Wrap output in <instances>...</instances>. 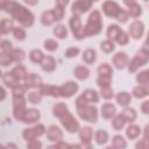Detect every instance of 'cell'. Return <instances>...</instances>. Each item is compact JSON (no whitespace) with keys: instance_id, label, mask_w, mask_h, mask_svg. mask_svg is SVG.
<instances>
[{"instance_id":"cell-1","label":"cell","mask_w":149,"mask_h":149,"mask_svg":"<svg viewBox=\"0 0 149 149\" xmlns=\"http://www.w3.org/2000/svg\"><path fill=\"white\" fill-rule=\"evenodd\" d=\"M7 10L9 13H12V15L17 20L20 21L23 26L26 27H29L33 24V21H34V16L30 12H28L26 8L21 7L20 5L15 3V2H9L7 6H6Z\"/></svg>"},{"instance_id":"cell-2","label":"cell","mask_w":149,"mask_h":149,"mask_svg":"<svg viewBox=\"0 0 149 149\" xmlns=\"http://www.w3.org/2000/svg\"><path fill=\"white\" fill-rule=\"evenodd\" d=\"M101 29V20H100V14L99 12L94 10L87 21V24L85 27V29H83L84 31V36H88L92 34H98Z\"/></svg>"},{"instance_id":"cell-3","label":"cell","mask_w":149,"mask_h":149,"mask_svg":"<svg viewBox=\"0 0 149 149\" xmlns=\"http://www.w3.org/2000/svg\"><path fill=\"white\" fill-rule=\"evenodd\" d=\"M77 90H78V85L73 81H69L61 87H54L52 86L51 94L52 95H62V97H71Z\"/></svg>"},{"instance_id":"cell-4","label":"cell","mask_w":149,"mask_h":149,"mask_svg":"<svg viewBox=\"0 0 149 149\" xmlns=\"http://www.w3.org/2000/svg\"><path fill=\"white\" fill-rule=\"evenodd\" d=\"M79 115L90 122H95L97 121V109L94 107H88L86 105H83V107H78Z\"/></svg>"},{"instance_id":"cell-5","label":"cell","mask_w":149,"mask_h":149,"mask_svg":"<svg viewBox=\"0 0 149 149\" xmlns=\"http://www.w3.org/2000/svg\"><path fill=\"white\" fill-rule=\"evenodd\" d=\"M62 123H63L64 127H65L69 132H71V133H72V132H76V130L78 129V127H79L77 120H76L72 115H70L69 113H66L65 116H64V115L62 116Z\"/></svg>"},{"instance_id":"cell-6","label":"cell","mask_w":149,"mask_h":149,"mask_svg":"<svg viewBox=\"0 0 149 149\" xmlns=\"http://www.w3.org/2000/svg\"><path fill=\"white\" fill-rule=\"evenodd\" d=\"M70 26L72 27V31H73V35L77 37V38H81L84 37V31L81 29V22L79 20L78 16H72L71 20H70Z\"/></svg>"},{"instance_id":"cell-7","label":"cell","mask_w":149,"mask_h":149,"mask_svg":"<svg viewBox=\"0 0 149 149\" xmlns=\"http://www.w3.org/2000/svg\"><path fill=\"white\" fill-rule=\"evenodd\" d=\"M90 7H91V0H77L72 5L71 9L76 14H81V13L86 12Z\"/></svg>"},{"instance_id":"cell-8","label":"cell","mask_w":149,"mask_h":149,"mask_svg":"<svg viewBox=\"0 0 149 149\" xmlns=\"http://www.w3.org/2000/svg\"><path fill=\"white\" fill-rule=\"evenodd\" d=\"M102 9H104L105 14L108 16H116L121 10L120 7L115 2H112V1H106L102 6Z\"/></svg>"},{"instance_id":"cell-9","label":"cell","mask_w":149,"mask_h":149,"mask_svg":"<svg viewBox=\"0 0 149 149\" xmlns=\"http://www.w3.org/2000/svg\"><path fill=\"white\" fill-rule=\"evenodd\" d=\"M143 28H144V26H143L142 22L135 21L134 23H132L130 27H129V33H130L132 37L140 38L142 36V34H143Z\"/></svg>"},{"instance_id":"cell-10","label":"cell","mask_w":149,"mask_h":149,"mask_svg":"<svg viewBox=\"0 0 149 149\" xmlns=\"http://www.w3.org/2000/svg\"><path fill=\"white\" fill-rule=\"evenodd\" d=\"M146 62H147V52H146L144 55H142V52H140V54H137V55L133 58V61L129 63V70H130V71H135L136 68L141 66V65L144 64Z\"/></svg>"},{"instance_id":"cell-11","label":"cell","mask_w":149,"mask_h":149,"mask_svg":"<svg viewBox=\"0 0 149 149\" xmlns=\"http://www.w3.org/2000/svg\"><path fill=\"white\" fill-rule=\"evenodd\" d=\"M113 63L118 69H123L128 63V57L125 52H118L113 58Z\"/></svg>"},{"instance_id":"cell-12","label":"cell","mask_w":149,"mask_h":149,"mask_svg":"<svg viewBox=\"0 0 149 149\" xmlns=\"http://www.w3.org/2000/svg\"><path fill=\"white\" fill-rule=\"evenodd\" d=\"M43 132H44V127L38 126V127H35V128H31V129H26L24 133H23V136L27 140H33L34 137L43 134Z\"/></svg>"},{"instance_id":"cell-13","label":"cell","mask_w":149,"mask_h":149,"mask_svg":"<svg viewBox=\"0 0 149 149\" xmlns=\"http://www.w3.org/2000/svg\"><path fill=\"white\" fill-rule=\"evenodd\" d=\"M38 118H40L38 111L29 109V111H26V112H24L23 118H22V121H23V122H34V121L38 120Z\"/></svg>"},{"instance_id":"cell-14","label":"cell","mask_w":149,"mask_h":149,"mask_svg":"<svg viewBox=\"0 0 149 149\" xmlns=\"http://www.w3.org/2000/svg\"><path fill=\"white\" fill-rule=\"evenodd\" d=\"M42 61H43V62H42V68H43V70H45V71H52V70L56 68V62H55V59H54L52 57L45 56V57H43Z\"/></svg>"},{"instance_id":"cell-15","label":"cell","mask_w":149,"mask_h":149,"mask_svg":"<svg viewBox=\"0 0 149 149\" xmlns=\"http://www.w3.org/2000/svg\"><path fill=\"white\" fill-rule=\"evenodd\" d=\"M48 137H49V140H51V141H58V140H61V139H62L61 129H59L58 127H55V126L50 127L49 130H48Z\"/></svg>"},{"instance_id":"cell-16","label":"cell","mask_w":149,"mask_h":149,"mask_svg":"<svg viewBox=\"0 0 149 149\" xmlns=\"http://www.w3.org/2000/svg\"><path fill=\"white\" fill-rule=\"evenodd\" d=\"M24 83L27 86H38L41 85V78L35 73H30L27 76Z\"/></svg>"},{"instance_id":"cell-17","label":"cell","mask_w":149,"mask_h":149,"mask_svg":"<svg viewBox=\"0 0 149 149\" xmlns=\"http://www.w3.org/2000/svg\"><path fill=\"white\" fill-rule=\"evenodd\" d=\"M114 113H115V107H114L113 105H111V104H105V105L101 107V114H102V116L106 118V119L112 118V116L114 115Z\"/></svg>"},{"instance_id":"cell-18","label":"cell","mask_w":149,"mask_h":149,"mask_svg":"<svg viewBox=\"0 0 149 149\" xmlns=\"http://www.w3.org/2000/svg\"><path fill=\"white\" fill-rule=\"evenodd\" d=\"M73 73L74 76L78 78V79H86L90 74V71L87 68H84V66H77L74 70H73Z\"/></svg>"},{"instance_id":"cell-19","label":"cell","mask_w":149,"mask_h":149,"mask_svg":"<svg viewBox=\"0 0 149 149\" xmlns=\"http://www.w3.org/2000/svg\"><path fill=\"white\" fill-rule=\"evenodd\" d=\"M81 98L84 99L85 102H97L98 101V95H97V92L93 91V90H87L84 92V94L81 95Z\"/></svg>"},{"instance_id":"cell-20","label":"cell","mask_w":149,"mask_h":149,"mask_svg":"<svg viewBox=\"0 0 149 149\" xmlns=\"http://www.w3.org/2000/svg\"><path fill=\"white\" fill-rule=\"evenodd\" d=\"M5 83H6V85L7 86H10V87H15V86H17V85H20L19 84V79L10 72H8V73H6V76H5Z\"/></svg>"},{"instance_id":"cell-21","label":"cell","mask_w":149,"mask_h":149,"mask_svg":"<svg viewBox=\"0 0 149 149\" xmlns=\"http://www.w3.org/2000/svg\"><path fill=\"white\" fill-rule=\"evenodd\" d=\"M68 113V107L64 104H57L54 107V114L58 118H62L63 115H65Z\"/></svg>"},{"instance_id":"cell-22","label":"cell","mask_w":149,"mask_h":149,"mask_svg":"<svg viewBox=\"0 0 149 149\" xmlns=\"http://www.w3.org/2000/svg\"><path fill=\"white\" fill-rule=\"evenodd\" d=\"M83 59H84L86 63H88V64L93 63V62L95 61V51L92 50V49L85 50L84 54H83Z\"/></svg>"},{"instance_id":"cell-23","label":"cell","mask_w":149,"mask_h":149,"mask_svg":"<svg viewBox=\"0 0 149 149\" xmlns=\"http://www.w3.org/2000/svg\"><path fill=\"white\" fill-rule=\"evenodd\" d=\"M116 100H118L119 105L126 106V105H128L129 101H130V95H129L127 92H120V93L118 94V97H116Z\"/></svg>"},{"instance_id":"cell-24","label":"cell","mask_w":149,"mask_h":149,"mask_svg":"<svg viewBox=\"0 0 149 149\" xmlns=\"http://www.w3.org/2000/svg\"><path fill=\"white\" fill-rule=\"evenodd\" d=\"M13 28V23L9 19H3L1 22H0V33L2 34H6L8 33L10 29Z\"/></svg>"},{"instance_id":"cell-25","label":"cell","mask_w":149,"mask_h":149,"mask_svg":"<svg viewBox=\"0 0 149 149\" xmlns=\"http://www.w3.org/2000/svg\"><path fill=\"white\" fill-rule=\"evenodd\" d=\"M54 34H55L57 37H59V38H65L66 35H68V31H66L65 26H63V24L56 26L55 29H54Z\"/></svg>"},{"instance_id":"cell-26","label":"cell","mask_w":149,"mask_h":149,"mask_svg":"<svg viewBox=\"0 0 149 149\" xmlns=\"http://www.w3.org/2000/svg\"><path fill=\"white\" fill-rule=\"evenodd\" d=\"M98 72L100 76H105V77H111L112 74V69L108 64L104 63V64H100V66L98 68Z\"/></svg>"},{"instance_id":"cell-27","label":"cell","mask_w":149,"mask_h":149,"mask_svg":"<svg viewBox=\"0 0 149 149\" xmlns=\"http://www.w3.org/2000/svg\"><path fill=\"white\" fill-rule=\"evenodd\" d=\"M54 21H55V16H54L52 10H48V12H44L43 13V15H42V22L44 24H51Z\"/></svg>"},{"instance_id":"cell-28","label":"cell","mask_w":149,"mask_h":149,"mask_svg":"<svg viewBox=\"0 0 149 149\" xmlns=\"http://www.w3.org/2000/svg\"><path fill=\"white\" fill-rule=\"evenodd\" d=\"M121 115L123 116V119H125L126 121H133V120L136 118V113H135V111H134L133 108H126V109L122 112Z\"/></svg>"},{"instance_id":"cell-29","label":"cell","mask_w":149,"mask_h":149,"mask_svg":"<svg viewBox=\"0 0 149 149\" xmlns=\"http://www.w3.org/2000/svg\"><path fill=\"white\" fill-rule=\"evenodd\" d=\"M133 93H134V95L136 98H142V97H146L148 94V88L146 86H143V85H140L139 87L134 88Z\"/></svg>"},{"instance_id":"cell-30","label":"cell","mask_w":149,"mask_h":149,"mask_svg":"<svg viewBox=\"0 0 149 149\" xmlns=\"http://www.w3.org/2000/svg\"><path fill=\"white\" fill-rule=\"evenodd\" d=\"M120 31H121V29H120L118 26L112 24V26H109V27H108V30H107V36H108L109 38H115Z\"/></svg>"},{"instance_id":"cell-31","label":"cell","mask_w":149,"mask_h":149,"mask_svg":"<svg viewBox=\"0 0 149 149\" xmlns=\"http://www.w3.org/2000/svg\"><path fill=\"white\" fill-rule=\"evenodd\" d=\"M95 139H97V142L101 144V143H105V142L107 141V139H108V135H107V133H106L104 129H99V130L97 132Z\"/></svg>"},{"instance_id":"cell-32","label":"cell","mask_w":149,"mask_h":149,"mask_svg":"<svg viewBox=\"0 0 149 149\" xmlns=\"http://www.w3.org/2000/svg\"><path fill=\"white\" fill-rule=\"evenodd\" d=\"M43 54H42V51H40V50H33L31 52H30V59L34 62V63H38V62H41L42 59H43Z\"/></svg>"},{"instance_id":"cell-33","label":"cell","mask_w":149,"mask_h":149,"mask_svg":"<svg viewBox=\"0 0 149 149\" xmlns=\"http://www.w3.org/2000/svg\"><path fill=\"white\" fill-rule=\"evenodd\" d=\"M129 14H130L132 16H134V17L139 16V15L141 14V7H140L136 2L132 3V5L129 6Z\"/></svg>"},{"instance_id":"cell-34","label":"cell","mask_w":149,"mask_h":149,"mask_svg":"<svg viewBox=\"0 0 149 149\" xmlns=\"http://www.w3.org/2000/svg\"><path fill=\"white\" fill-rule=\"evenodd\" d=\"M139 134H140V128H139L137 126H130V127L127 129V135H128V137H130V139L137 137Z\"/></svg>"},{"instance_id":"cell-35","label":"cell","mask_w":149,"mask_h":149,"mask_svg":"<svg viewBox=\"0 0 149 149\" xmlns=\"http://www.w3.org/2000/svg\"><path fill=\"white\" fill-rule=\"evenodd\" d=\"M91 136H92V130L88 127H84L80 132V139L83 141H90Z\"/></svg>"},{"instance_id":"cell-36","label":"cell","mask_w":149,"mask_h":149,"mask_svg":"<svg viewBox=\"0 0 149 149\" xmlns=\"http://www.w3.org/2000/svg\"><path fill=\"white\" fill-rule=\"evenodd\" d=\"M12 55L9 54V52H2L1 55H0V63L2 64V65H5V66H7L10 62H12Z\"/></svg>"},{"instance_id":"cell-37","label":"cell","mask_w":149,"mask_h":149,"mask_svg":"<svg viewBox=\"0 0 149 149\" xmlns=\"http://www.w3.org/2000/svg\"><path fill=\"white\" fill-rule=\"evenodd\" d=\"M125 122H126V120L123 119V116H122V115H119V116H116V118L114 119V121H113L112 125H113V127H114L115 129H120V128L123 127Z\"/></svg>"},{"instance_id":"cell-38","label":"cell","mask_w":149,"mask_h":149,"mask_svg":"<svg viewBox=\"0 0 149 149\" xmlns=\"http://www.w3.org/2000/svg\"><path fill=\"white\" fill-rule=\"evenodd\" d=\"M12 73L19 79V78H22V77H24L26 76V70H24V68L23 66H21V65H19V66H16L13 71H12Z\"/></svg>"},{"instance_id":"cell-39","label":"cell","mask_w":149,"mask_h":149,"mask_svg":"<svg viewBox=\"0 0 149 149\" xmlns=\"http://www.w3.org/2000/svg\"><path fill=\"white\" fill-rule=\"evenodd\" d=\"M57 47H58V44H57V42L54 41V40H47V41L44 42V48L48 49L49 51H54V50H56Z\"/></svg>"},{"instance_id":"cell-40","label":"cell","mask_w":149,"mask_h":149,"mask_svg":"<svg viewBox=\"0 0 149 149\" xmlns=\"http://www.w3.org/2000/svg\"><path fill=\"white\" fill-rule=\"evenodd\" d=\"M115 40L118 41V43H120V44H126L127 42H128V36H127V34L126 33H123L122 30L118 34V36L115 37Z\"/></svg>"},{"instance_id":"cell-41","label":"cell","mask_w":149,"mask_h":149,"mask_svg":"<svg viewBox=\"0 0 149 149\" xmlns=\"http://www.w3.org/2000/svg\"><path fill=\"white\" fill-rule=\"evenodd\" d=\"M101 49L105 52H111L112 50H114V44L111 41H105V42L101 43Z\"/></svg>"},{"instance_id":"cell-42","label":"cell","mask_w":149,"mask_h":149,"mask_svg":"<svg viewBox=\"0 0 149 149\" xmlns=\"http://www.w3.org/2000/svg\"><path fill=\"white\" fill-rule=\"evenodd\" d=\"M12 57H13V59H15V61H17V62H21V61L24 58V54H23V51H22V50L16 49V50H14V51H13Z\"/></svg>"},{"instance_id":"cell-43","label":"cell","mask_w":149,"mask_h":149,"mask_svg":"<svg viewBox=\"0 0 149 149\" xmlns=\"http://www.w3.org/2000/svg\"><path fill=\"white\" fill-rule=\"evenodd\" d=\"M137 81H139L141 85H147V83H148V72H147V71H143V72L139 73V76H137Z\"/></svg>"},{"instance_id":"cell-44","label":"cell","mask_w":149,"mask_h":149,"mask_svg":"<svg viewBox=\"0 0 149 149\" xmlns=\"http://www.w3.org/2000/svg\"><path fill=\"white\" fill-rule=\"evenodd\" d=\"M28 99H29V101L33 102V104H38L40 100H41V94L37 93V92H31V93H29Z\"/></svg>"},{"instance_id":"cell-45","label":"cell","mask_w":149,"mask_h":149,"mask_svg":"<svg viewBox=\"0 0 149 149\" xmlns=\"http://www.w3.org/2000/svg\"><path fill=\"white\" fill-rule=\"evenodd\" d=\"M52 13H54L55 20H62L63 16H64V10H63L62 7H57V8H55V9L52 10Z\"/></svg>"},{"instance_id":"cell-46","label":"cell","mask_w":149,"mask_h":149,"mask_svg":"<svg viewBox=\"0 0 149 149\" xmlns=\"http://www.w3.org/2000/svg\"><path fill=\"white\" fill-rule=\"evenodd\" d=\"M14 36L17 40H23L26 37V33H24V30L22 28L17 27V28H14Z\"/></svg>"},{"instance_id":"cell-47","label":"cell","mask_w":149,"mask_h":149,"mask_svg":"<svg viewBox=\"0 0 149 149\" xmlns=\"http://www.w3.org/2000/svg\"><path fill=\"white\" fill-rule=\"evenodd\" d=\"M101 95L106 99H109V98L113 97V91L109 88V86H105V87L101 88Z\"/></svg>"},{"instance_id":"cell-48","label":"cell","mask_w":149,"mask_h":149,"mask_svg":"<svg viewBox=\"0 0 149 149\" xmlns=\"http://www.w3.org/2000/svg\"><path fill=\"white\" fill-rule=\"evenodd\" d=\"M78 52H79V49L72 47V48H69V49L65 51V56L69 57V58H71V57H76V56L78 55Z\"/></svg>"},{"instance_id":"cell-49","label":"cell","mask_w":149,"mask_h":149,"mask_svg":"<svg viewBox=\"0 0 149 149\" xmlns=\"http://www.w3.org/2000/svg\"><path fill=\"white\" fill-rule=\"evenodd\" d=\"M113 146L114 147H125L126 146V143H125V141H123V137L122 136H114V139H113Z\"/></svg>"},{"instance_id":"cell-50","label":"cell","mask_w":149,"mask_h":149,"mask_svg":"<svg viewBox=\"0 0 149 149\" xmlns=\"http://www.w3.org/2000/svg\"><path fill=\"white\" fill-rule=\"evenodd\" d=\"M0 47H1L2 52H10V50H12V43L8 41H2L0 43Z\"/></svg>"},{"instance_id":"cell-51","label":"cell","mask_w":149,"mask_h":149,"mask_svg":"<svg viewBox=\"0 0 149 149\" xmlns=\"http://www.w3.org/2000/svg\"><path fill=\"white\" fill-rule=\"evenodd\" d=\"M116 17L119 19V21H121V22H126L127 19H128V14H127L126 12H123V10H120V13L116 15Z\"/></svg>"},{"instance_id":"cell-52","label":"cell","mask_w":149,"mask_h":149,"mask_svg":"<svg viewBox=\"0 0 149 149\" xmlns=\"http://www.w3.org/2000/svg\"><path fill=\"white\" fill-rule=\"evenodd\" d=\"M68 1L69 0H56V5H57V7H64L66 3H68Z\"/></svg>"},{"instance_id":"cell-53","label":"cell","mask_w":149,"mask_h":149,"mask_svg":"<svg viewBox=\"0 0 149 149\" xmlns=\"http://www.w3.org/2000/svg\"><path fill=\"white\" fill-rule=\"evenodd\" d=\"M5 97H6V92H5V90L2 87H0V100H2Z\"/></svg>"},{"instance_id":"cell-54","label":"cell","mask_w":149,"mask_h":149,"mask_svg":"<svg viewBox=\"0 0 149 149\" xmlns=\"http://www.w3.org/2000/svg\"><path fill=\"white\" fill-rule=\"evenodd\" d=\"M24 1H26L27 3H29V5H33V6L38 2V0H24Z\"/></svg>"},{"instance_id":"cell-55","label":"cell","mask_w":149,"mask_h":149,"mask_svg":"<svg viewBox=\"0 0 149 149\" xmlns=\"http://www.w3.org/2000/svg\"><path fill=\"white\" fill-rule=\"evenodd\" d=\"M147 106H148V101H144V104H143V112L144 113H148V111H147Z\"/></svg>"},{"instance_id":"cell-56","label":"cell","mask_w":149,"mask_h":149,"mask_svg":"<svg viewBox=\"0 0 149 149\" xmlns=\"http://www.w3.org/2000/svg\"><path fill=\"white\" fill-rule=\"evenodd\" d=\"M134 2H135V0H125V3L128 5V6H130V5L134 3Z\"/></svg>"}]
</instances>
